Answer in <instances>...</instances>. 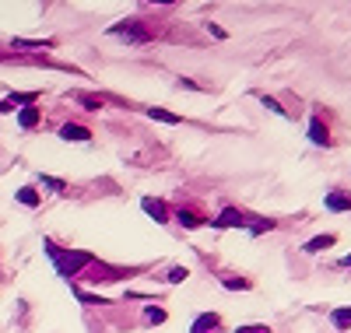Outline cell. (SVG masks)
<instances>
[{"label":"cell","instance_id":"6da1fadb","mask_svg":"<svg viewBox=\"0 0 351 333\" xmlns=\"http://www.w3.org/2000/svg\"><path fill=\"white\" fill-rule=\"evenodd\" d=\"M46 253H49V260L56 263V274H64V278L81 274V267L92 263V253H60L53 242H46Z\"/></svg>","mask_w":351,"mask_h":333},{"label":"cell","instance_id":"7a4b0ae2","mask_svg":"<svg viewBox=\"0 0 351 333\" xmlns=\"http://www.w3.org/2000/svg\"><path fill=\"white\" fill-rule=\"evenodd\" d=\"M109 36H116V39H127V42H134V46H141V42H148V39H152L148 32H141L134 18H130V21H120V25H112V28H109Z\"/></svg>","mask_w":351,"mask_h":333},{"label":"cell","instance_id":"3957f363","mask_svg":"<svg viewBox=\"0 0 351 333\" xmlns=\"http://www.w3.org/2000/svg\"><path fill=\"white\" fill-rule=\"evenodd\" d=\"M211 225H215V228H250L246 214H243V210H236V207H225Z\"/></svg>","mask_w":351,"mask_h":333},{"label":"cell","instance_id":"277c9868","mask_svg":"<svg viewBox=\"0 0 351 333\" xmlns=\"http://www.w3.org/2000/svg\"><path fill=\"white\" fill-rule=\"evenodd\" d=\"M141 207H144V214H148L155 225H165V221H169V207H165V200H158V197H144Z\"/></svg>","mask_w":351,"mask_h":333},{"label":"cell","instance_id":"5b68a950","mask_svg":"<svg viewBox=\"0 0 351 333\" xmlns=\"http://www.w3.org/2000/svg\"><path fill=\"white\" fill-rule=\"evenodd\" d=\"M221 330V316L218 312H200L190 326V333H218Z\"/></svg>","mask_w":351,"mask_h":333},{"label":"cell","instance_id":"8992f818","mask_svg":"<svg viewBox=\"0 0 351 333\" xmlns=\"http://www.w3.org/2000/svg\"><path fill=\"white\" fill-rule=\"evenodd\" d=\"M39 119H43V109L39 106H25V109H18V127L28 134V130H36L39 127Z\"/></svg>","mask_w":351,"mask_h":333},{"label":"cell","instance_id":"52a82bcc","mask_svg":"<svg viewBox=\"0 0 351 333\" xmlns=\"http://www.w3.org/2000/svg\"><path fill=\"white\" fill-rule=\"evenodd\" d=\"M60 137L64 140H74V144H84V140H92V130L81 127V123H64L60 127Z\"/></svg>","mask_w":351,"mask_h":333},{"label":"cell","instance_id":"ba28073f","mask_svg":"<svg viewBox=\"0 0 351 333\" xmlns=\"http://www.w3.org/2000/svg\"><path fill=\"white\" fill-rule=\"evenodd\" d=\"M327 210H334V214H341V210H351V193H341V190H330L327 200H324Z\"/></svg>","mask_w":351,"mask_h":333},{"label":"cell","instance_id":"9c48e42d","mask_svg":"<svg viewBox=\"0 0 351 333\" xmlns=\"http://www.w3.org/2000/svg\"><path fill=\"white\" fill-rule=\"evenodd\" d=\"M309 140H313L316 147H327V144H330V134H327L324 123H319V116H313V123H309Z\"/></svg>","mask_w":351,"mask_h":333},{"label":"cell","instance_id":"30bf717a","mask_svg":"<svg viewBox=\"0 0 351 333\" xmlns=\"http://www.w3.org/2000/svg\"><path fill=\"white\" fill-rule=\"evenodd\" d=\"M14 200H18L21 207H39V200H43V197H39V190H36V186H18V190H14Z\"/></svg>","mask_w":351,"mask_h":333},{"label":"cell","instance_id":"8fae6325","mask_svg":"<svg viewBox=\"0 0 351 333\" xmlns=\"http://www.w3.org/2000/svg\"><path fill=\"white\" fill-rule=\"evenodd\" d=\"M176 221H180L183 228H200L204 225V218L197 214L193 207H180V210H176Z\"/></svg>","mask_w":351,"mask_h":333},{"label":"cell","instance_id":"7c38bea8","mask_svg":"<svg viewBox=\"0 0 351 333\" xmlns=\"http://www.w3.org/2000/svg\"><path fill=\"white\" fill-rule=\"evenodd\" d=\"M334 242H337V235H330V232H327V235H316V238H309L302 249H306V253H324V249H330V246H334Z\"/></svg>","mask_w":351,"mask_h":333},{"label":"cell","instance_id":"4fadbf2b","mask_svg":"<svg viewBox=\"0 0 351 333\" xmlns=\"http://www.w3.org/2000/svg\"><path fill=\"white\" fill-rule=\"evenodd\" d=\"M148 116L158 119V123H169V127H180V123H183V116H176V112H169V109H155V106L148 109Z\"/></svg>","mask_w":351,"mask_h":333},{"label":"cell","instance_id":"5bb4252c","mask_svg":"<svg viewBox=\"0 0 351 333\" xmlns=\"http://www.w3.org/2000/svg\"><path fill=\"white\" fill-rule=\"evenodd\" d=\"M8 102H11L14 109H18V106H21V109H25V106H36V102H39V92H11Z\"/></svg>","mask_w":351,"mask_h":333},{"label":"cell","instance_id":"9a60e30c","mask_svg":"<svg viewBox=\"0 0 351 333\" xmlns=\"http://www.w3.org/2000/svg\"><path fill=\"white\" fill-rule=\"evenodd\" d=\"M330 323H334V330H351V306L334 309V312H330Z\"/></svg>","mask_w":351,"mask_h":333},{"label":"cell","instance_id":"2e32d148","mask_svg":"<svg viewBox=\"0 0 351 333\" xmlns=\"http://www.w3.org/2000/svg\"><path fill=\"white\" fill-rule=\"evenodd\" d=\"M11 46H14V49H32V53H36V49H49L53 42H49V39H46V42H39V39H14Z\"/></svg>","mask_w":351,"mask_h":333},{"label":"cell","instance_id":"e0dca14e","mask_svg":"<svg viewBox=\"0 0 351 333\" xmlns=\"http://www.w3.org/2000/svg\"><path fill=\"white\" fill-rule=\"evenodd\" d=\"M39 186H46L53 193H64L67 190V183H64V179H56V175H39Z\"/></svg>","mask_w":351,"mask_h":333},{"label":"cell","instance_id":"ac0fdd59","mask_svg":"<svg viewBox=\"0 0 351 333\" xmlns=\"http://www.w3.org/2000/svg\"><path fill=\"white\" fill-rule=\"evenodd\" d=\"M186 278H190V270H186V267H169V274H165L169 284H183Z\"/></svg>","mask_w":351,"mask_h":333},{"label":"cell","instance_id":"d6986e66","mask_svg":"<svg viewBox=\"0 0 351 333\" xmlns=\"http://www.w3.org/2000/svg\"><path fill=\"white\" fill-rule=\"evenodd\" d=\"M221 284H225L228 291H250V281H246V278H221Z\"/></svg>","mask_w":351,"mask_h":333},{"label":"cell","instance_id":"ffe728a7","mask_svg":"<svg viewBox=\"0 0 351 333\" xmlns=\"http://www.w3.org/2000/svg\"><path fill=\"white\" fill-rule=\"evenodd\" d=\"M74 295H77V298L84 301V306H102V301H106L102 295H92V291H81V288H74Z\"/></svg>","mask_w":351,"mask_h":333},{"label":"cell","instance_id":"44dd1931","mask_svg":"<svg viewBox=\"0 0 351 333\" xmlns=\"http://www.w3.org/2000/svg\"><path fill=\"white\" fill-rule=\"evenodd\" d=\"M74 99H77V102H84V109H88V112H99V109H102V99H95V95H74Z\"/></svg>","mask_w":351,"mask_h":333},{"label":"cell","instance_id":"7402d4cb","mask_svg":"<svg viewBox=\"0 0 351 333\" xmlns=\"http://www.w3.org/2000/svg\"><path fill=\"white\" fill-rule=\"evenodd\" d=\"M144 319H148V323H165V309L148 306V309H144Z\"/></svg>","mask_w":351,"mask_h":333},{"label":"cell","instance_id":"603a6c76","mask_svg":"<svg viewBox=\"0 0 351 333\" xmlns=\"http://www.w3.org/2000/svg\"><path fill=\"white\" fill-rule=\"evenodd\" d=\"M271 228H274V221L263 218V221H253V225H250V235H263V232H271Z\"/></svg>","mask_w":351,"mask_h":333},{"label":"cell","instance_id":"cb8c5ba5","mask_svg":"<svg viewBox=\"0 0 351 333\" xmlns=\"http://www.w3.org/2000/svg\"><path fill=\"white\" fill-rule=\"evenodd\" d=\"M260 102H263V106H267V109H271V112H274V116H281V119H288V109H281V106H278V102H274V99H267V95H263V99H260Z\"/></svg>","mask_w":351,"mask_h":333},{"label":"cell","instance_id":"d4e9b609","mask_svg":"<svg viewBox=\"0 0 351 333\" xmlns=\"http://www.w3.org/2000/svg\"><path fill=\"white\" fill-rule=\"evenodd\" d=\"M236 333H271V330H267V323H246V326H239Z\"/></svg>","mask_w":351,"mask_h":333},{"label":"cell","instance_id":"484cf974","mask_svg":"<svg viewBox=\"0 0 351 333\" xmlns=\"http://www.w3.org/2000/svg\"><path fill=\"white\" fill-rule=\"evenodd\" d=\"M4 112H14V106H11L8 99H0V116H4Z\"/></svg>","mask_w":351,"mask_h":333},{"label":"cell","instance_id":"4316f807","mask_svg":"<svg viewBox=\"0 0 351 333\" xmlns=\"http://www.w3.org/2000/svg\"><path fill=\"white\" fill-rule=\"evenodd\" d=\"M341 267H348V270H351V253H348V256L341 260Z\"/></svg>","mask_w":351,"mask_h":333}]
</instances>
